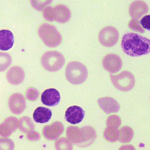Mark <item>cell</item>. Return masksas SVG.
<instances>
[{
    "mask_svg": "<svg viewBox=\"0 0 150 150\" xmlns=\"http://www.w3.org/2000/svg\"><path fill=\"white\" fill-rule=\"evenodd\" d=\"M123 52L131 57H138L150 53V39L136 33H126L121 39Z\"/></svg>",
    "mask_w": 150,
    "mask_h": 150,
    "instance_id": "1",
    "label": "cell"
},
{
    "mask_svg": "<svg viewBox=\"0 0 150 150\" xmlns=\"http://www.w3.org/2000/svg\"><path fill=\"white\" fill-rule=\"evenodd\" d=\"M38 34L43 43L49 47H56L62 41V35L56 26L47 23L40 25Z\"/></svg>",
    "mask_w": 150,
    "mask_h": 150,
    "instance_id": "2",
    "label": "cell"
},
{
    "mask_svg": "<svg viewBox=\"0 0 150 150\" xmlns=\"http://www.w3.org/2000/svg\"><path fill=\"white\" fill-rule=\"evenodd\" d=\"M65 76L67 80L71 84L79 85L87 80L88 70L82 63L77 61L70 62L66 66Z\"/></svg>",
    "mask_w": 150,
    "mask_h": 150,
    "instance_id": "3",
    "label": "cell"
},
{
    "mask_svg": "<svg viewBox=\"0 0 150 150\" xmlns=\"http://www.w3.org/2000/svg\"><path fill=\"white\" fill-rule=\"evenodd\" d=\"M40 62L45 70L50 72H55L63 67L65 63V58L58 51L49 50L42 56Z\"/></svg>",
    "mask_w": 150,
    "mask_h": 150,
    "instance_id": "4",
    "label": "cell"
},
{
    "mask_svg": "<svg viewBox=\"0 0 150 150\" xmlns=\"http://www.w3.org/2000/svg\"><path fill=\"white\" fill-rule=\"evenodd\" d=\"M110 77L113 86L122 91L131 90L135 84L134 76L128 70L122 71L118 74H110Z\"/></svg>",
    "mask_w": 150,
    "mask_h": 150,
    "instance_id": "5",
    "label": "cell"
},
{
    "mask_svg": "<svg viewBox=\"0 0 150 150\" xmlns=\"http://www.w3.org/2000/svg\"><path fill=\"white\" fill-rule=\"evenodd\" d=\"M98 39L100 43L104 47H111L117 44L119 39V32L112 26L103 28L99 32Z\"/></svg>",
    "mask_w": 150,
    "mask_h": 150,
    "instance_id": "6",
    "label": "cell"
},
{
    "mask_svg": "<svg viewBox=\"0 0 150 150\" xmlns=\"http://www.w3.org/2000/svg\"><path fill=\"white\" fill-rule=\"evenodd\" d=\"M102 65L104 69L108 72L116 73L121 69L122 61L118 55L114 53H109L103 57Z\"/></svg>",
    "mask_w": 150,
    "mask_h": 150,
    "instance_id": "7",
    "label": "cell"
},
{
    "mask_svg": "<svg viewBox=\"0 0 150 150\" xmlns=\"http://www.w3.org/2000/svg\"><path fill=\"white\" fill-rule=\"evenodd\" d=\"M85 116L84 110L77 105L69 107L65 112V120L71 124L80 123Z\"/></svg>",
    "mask_w": 150,
    "mask_h": 150,
    "instance_id": "8",
    "label": "cell"
},
{
    "mask_svg": "<svg viewBox=\"0 0 150 150\" xmlns=\"http://www.w3.org/2000/svg\"><path fill=\"white\" fill-rule=\"evenodd\" d=\"M97 137L96 130L91 126H84L80 128V142L79 147H87L91 145Z\"/></svg>",
    "mask_w": 150,
    "mask_h": 150,
    "instance_id": "9",
    "label": "cell"
},
{
    "mask_svg": "<svg viewBox=\"0 0 150 150\" xmlns=\"http://www.w3.org/2000/svg\"><path fill=\"white\" fill-rule=\"evenodd\" d=\"M148 11V5L144 1L137 0L132 2L129 6V15L132 19L138 21Z\"/></svg>",
    "mask_w": 150,
    "mask_h": 150,
    "instance_id": "10",
    "label": "cell"
},
{
    "mask_svg": "<svg viewBox=\"0 0 150 150\" xmlns=\"http://www.w3.org/2000/svg\"><path fill=\"white\" fill-rule=\"evenodd\" d=\"M98 104L102 110L107 114L117 112L120 108L118 103L110 97H103L98 99Z\"/></svg>",
    "mask_w": 150,
    "mask_h": 150,
    "instance_id": "11",
    "label": "cell"
},
{
    "mask_svg": "<svg viewBox=\"0 0 150 150\" xmlns=\"http://www.w3.org/2000/svg\"><path fill=\"white\" fill-rule=\"evenodd\" d=\"M41 100L42 103L46 105L55 106L60 101V95L56 89L53 88H48L42 94Z\"/></svg>",
    "mask_w": 150,
    "mask_h": 150,
    "instance_id": "12",
    "label": "cell"
},
{
    "mask_svg": "<svg viewBox=\"0 0 150 150\" xmlns=\"http://www.w3.org/2000/svg\"><path fill=\"white\" fill-rule=\"evenodd\" d=\"M63 131L64 126L63 124L59 121H56L44 128L43 134L47 139L54 140L61 135Z\"/></svg>",
    "mask_w": 150,
    "mask_h": 150,
    "instance_id": "13",
    "label": "cell"
},
{
    "mask_svg": "<svg viewBox=\"0 0 150 150\" xmlns=\"http://www.w3.org/2000/svg\"><path fill=\"white\" fill-rule=\"evenodd\" d=\"M9 105L13 113L21 114L25 108V101L22 95L16 93L13 94L9 100Z\"/></svg>",
    "mask_w": 150,
    "mask_h": 150,
    "instance_id": "14",
    "label": "cell"
},
{
    "mask_svg": "<svg viewBox=\"0 0 150 150\" xmlns=\"http://www.w3.org/2000/svg\"><path fill=\"white\" fill-rule=\"evenodd\" d=\"M25 78L23 70L19 66L11 67L6 73V79L9 83L16 85L21 83Z\"/></svg>",
    "mask_w": 150,
    "mask_h": 150,
    "instance_id": "15",
    "label": "cell"
},
{
    "mask_svg": "<svg viewBox=\"0 0 150 150\" xmlns=\"http://www.w3.org/2000/svg\"><path fill=\"white\" fill-rule=\"evenodd\" d=\"M14 36L11 31L7 29L0 30V50L6 51L11 49L14 44Z\"/></svg>",
    "mask_w": 150,
    "mask_h": 150,
    "instance_id": "16",
    "label": "cell"
},
{
    "mask_svg": "<svg viewBox=\"0 0 150 150\" xmlns=\"http://www.w3.org/2000/svg\"><path fill=\"white\" fill-rule=\"evenodd\" d=\"M55 18L54 21L60 23H65L71 18V11L66 5L59 4L54 8Z\"/></svg>",
    "mask_w": 150,
    "mask_h": 150,
    "instance_id": "17",
    "label": "cell"
},
{
    "mask_svg": "<svg viewBox=\"0 0 150 150\" xmlns=\"http://www.w3.org/2000/svg\"><path fill=\"white\" fill-rule=\"evenodd\" d=\"M52 115V112L50 109L43 107H39L34 111L33 118L36 122L45 123L50 120Z\"/></svg>",
    "mask_w": 150,
    "mask_h": 150,
    "instance_id": "18",
    "label": "cell"
},
{
    "mask_svg": "<svg viewBox=\"0 0 150 150\" xmlns=\"http://www.w3.org/2000/svg\"><path fill=\"white\" fill-rule=\"evenodd\" d=\"M66 134L68 141L76 145L80 142V128L76 126H69L66 131Z\"/></svg>",
    "mask_w": 150,
    "mask_h": 150,
    "instance_id": "19",
    "label": "cell"
},
{
    "mask_svg": "<svg viewBox=\"0 0 150 150\" xmlns=\"http://www.w3.org/2000/svg\"><path fill=\"white\" fill-rule=\"evenodd\" d=\"M103 137L110 142H115L119 139L120 130L117 128L107 127L103 131Z\"/></svg>",
    "mask_w": 150,
    "mask_h": 150,
    "instance_id": "20",
    "label": "cell"
},
{
    "mask_svg": "<svg viewBox=\"0 0 150 150\" xmlns=\"http://www.w3.org/2000/svg\"><path fill=\"white\" fill-rule=\"evenodd\" d=\"M134 137V130L129 126H124L120 130V137L118 141L121 143L130 142Z\"/></svg>",
    "mask_w": 150,
    "mask_h": 150,
    "instance_id": "21",
    "label": "cell"
},
{
    "mask_svg": "<svg viewBox=\"0 0 150 150\" xmlns=\"http://www.w3.org/2000/svg\"><path fill=\"white\" fill-rule=\"evenodd\" d=\"M11 56L6 52H0V72L5 70L12 63Z\"/></svg>",
    "mask_w": 150,
    "mask_h": 150,
    "instance_id": "22",
    "label": "cell"
},
{
    "mask_svg": "<svg viewBox=\"0 0 150 150\" xmlns=\"http://www.w3.org/2000/svg\"><path fill=\"white\" fill-rule=\"evenodd\" d=\"M56 150H73V145L65 138H60L54 143Z\"/></svg>",
    "mask_w": 150,
    "mask_h": 150,
    "instance_id": "23",
    "label": "cell"
},
{
    "mask_svg": "<svg viewBox=\"0 0 150 150\" xmlns=\"http://www.w3.org/2000/svg\"><path fill=\"white\" fill-rule=\"evenodd\" d=\"M122 123L121 118L116 114L111 115L108 117L106 120V125L107 127H111L118 128Z\"/></svg>",
    "mask_w": 150,
    "mask_h": 150,
    "instance_id": "24",
    "label": "cell"
},
{
    "mask_svg": "<svg viewBox=\"0 0 150 150\" xmlns=\"http://www.w3.org/2000/svg\"><path fill=\"white\" fill-rule=\"evenodd\" d=\"M32 6L36 10L41 11L52 3L53 0H30Z\"/></svg>",
    "mask_w": 150,
    "mask_h": 150,
    "instance_id": "25",
    "label": "cell"
},
{
    "mask_svg": "<svg viewBox=\"0 0 150 150\" xmlns=\"http://www.w3.org/2000/svg\"><path fill=\"white\" fill-rule=\"evenodd\" d=\"M42 15L43 18L49 22H53L54 21L55 14L54 8L52 6H47L43 9Z\"/></svg>",
    "mask_w": 150,
    "mask_h": 150,
    "instance_id": "26",
    "label": "cell"
},
{
    "mask_svg": "<svg viewBox=\"0 0 150 150\" xmlns=\"http://www.w3.org/2000/svg\"><path fill=\"white\" fill-rule=\"evenodd\" d=\"M14 144L11 139H0V150H13Z\"/></svg>",
    "mask_w": 150,
    "mask_h": 150,
    "instance_id": "27",
    "label": "cell"
},
{
    "mask_svg": "<svg viewBox=\"0 0 150 150\" xmlns=\"http://www.w3.org/2000/svg\"><path fill=\"white\" fill-rule=\"evenodd\" d=\"M128 26L131 30L134 31L139 32L142 33H144L145 32V30L141 28V26H140L139 23L137 22V21H135L134 19L130 20L128 23Z\"/></svg>",
    "mask_w": 150,
    "mask_h": 150,
    "instance_id": "28",
    "label": "cell"
},
{
    "mask_svg": "<svg viewBox=\"0 0 150 150\" xmlns=\"http://www.w3.org/2000/svg\"><path fill=\"white\" fill-rule=\"evenodd\" d=\"M140 24L143 28L150 31V15L144 16L140 21Z\"/></svg>",
    "mask_w": 150,
    "mask_h": 150,
    "instance_id": "29",
    "label": "cell"
},
{
    "mask_svg": "<svg viewBox=\"0 0 150 150\" xmlns=\"http://www.w3.org/2000/svg\"><path fill=\"white\" fill-rule=\"evenodd\" d=\"M26 96H27V97L29 98V99H30V100H32V98L36 99V98L37 97H38L39 92L35 88H30L27 91Z\"/></svg>",
    "mask_w": 150,
    "mask_h": 150,
    "instance_id": "30",
    "label": "cell"
},
{
    "mask_svg": "<svg viewBox=\"0 0 150 150\" xmlns=\"http://www.w3.org/2000/svg\"><path fill=\"white\" fill-rule=\"evenodd\" d=\"M118 150H136V149L134 145L131 144H127L120 146Z\"/></svg>",
    "mask_w": 150,
    "mask_h": 150,
    "instance_id": "31",
    "label": "cell"
},
{
    "mask_svg": "<svg viewBox=\"0 0 150 150\" xmlns=\"http://www.w3.org/2000/svg\"><path fill=\"white\" fill-rule=\"evenodd\" d=\"M149 100H150V97H149Z\"/></svg>",
    "mask_w": 150,
    "mask_h": 150,
    "instance_id": "32",
    "label": "cell"
}]
</instances>
